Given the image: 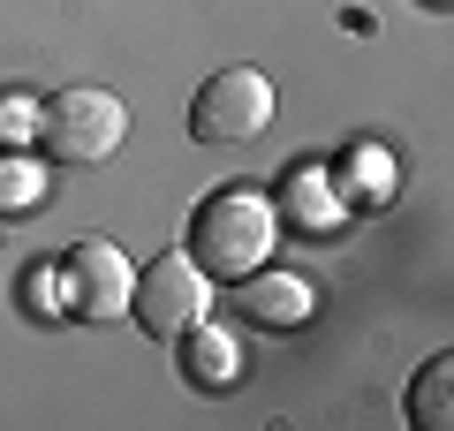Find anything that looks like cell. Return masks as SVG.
Wrapping results in <instances>:
<instances>
[{
  "label": "cell",
  "instance_id": "cell-1",
  "mask_svg": "<svg viewBox=\"0 0 454 431\" xmlns=\"http://www.w3.org/2000/svg\"><path fill=\"white\" fill-rule=\"evenodd\" d=\"M273 235H280V212L258 182H227L197 205V227H190V257L205 265V280H243L273 257Z\"/></svg>",
  "mask_w": 454,
  "mask_h": 431
},
{
  "label": "cell",
  "instance_id": "cell-2",
  "mask_svg": "<svg viewBox=\"0 0 454 431\" xmlns=\"http://www.w3.org/2000/svg\"><path fill=\"white\" fill-rule=\"evenodd\" d=\"M129 137V106L106 91V83H68L38 106V144H46L53 160H76V167H98L121 152Z\"/></svg>",
  "mask_w": 454,
  "mask_h": 431
},
{
  "label": "cell",
  "instance_id": "cell-3",
  "mask_svg": "<svg viewBox=\"0 0 454 431\" xmlns=\"http://www.w3.org/2000/svg\"><path fill=\"white\" fill-rule=\"evenodd\" d=\"M273 129V76L265 68H220L190 98V137L197 144H258Z\"/></svg>",
  "mask_w": 454,
  "mask_h": 431
},
{
  "label": "cell",
  "instance_id": "cell-4",
  "mask_svg": "<svg viewBox=\"0 0 454 431\" xmlns=\"http://www.w3.org/2000/svg\"><path fill=\"white\" fill-rule=\"evenodd\" d=\"M205 303H212V280H205V265H197L190 250L152 257V265L137 272V295H129L137 325H145L152 341H182L197 318H205Z\"/></svg>",
  "mask_w": 454,
  "mask_h": 431
},
{
  "label": "cell",
  "instance_id": "cell-5",
  "mask_svg": "<svg viewBox=\"0 0 454 431\" xmlns=\"http://www.w3.org/2000/svg\"><path fill=\"white\" fill-rule=\"evenodd\" d=\"M129 295H137V265L114 242H76V250L61 257V303L76 325H114L129 318Z\"/></svg>",
  "mask_w": 454,
  "mask_h": 431
},
{
  "label": "cell",
  "instance_id": "cell-6",
  "mask_svg": "<svg viewBox=\"0 0 454 431\" xmlns=\"http://www.w3.org/2000/svg\"><path fill=\"white\" fill-rule=\"evenodd\" d=\"M310 303H318V295H310L295 272H243V280H235V310H243L250 325H280V333H288V325L310 318Z\"/></svg>",
  "mask_w": 454,
  "mask_h": 431
},
{
  "label": "cell",
  "instance_id": "cell-7",
  "mask_svg": "<svg viewBox=\"0 0 454 431\" xmlns=\"http://www.w3.org/2000/svg\"><path fill=\"white\" fill-rule=\"evenodd\" d=\"M235 371H243V349H235V333L212 318H197L190 333H182V379L197 386V394H227L235 386Z\"/></svg>",
  "mask_w": 454,
  "mask_h": 431
},
{
  "label": "cell",
  "instance_id": "cell-8",
  "mask_svg": "<svg viewBox=\"0 0 454 431\" xmlns=\"http://www.w3.org/2000/svg\"><path fill=\"white\" fill-rule=\"evenodd\" d=\"M387 197H394V160L379 152V144H356L348 167H340V205L348 212H379Z\"/></svg>",
  "mask_w": 454,
  "mask_h": 431
},
{
  "label": "cell",
  "instance_id": "cell-9",
  "mask_svg": "<svg viewBox=\"0 0 454 431\" xmlns=\"http://www.w3.org/2000/svg\"><path fill=\"white\" fill-rule=\"evenodd\" d=\"M340 212L348 205H340V190L318 175V167H295L288 175V220L295 227H340Z\"/></svg>",
  "mask_w": 454,
  "mask_h": 431
},
{
  "label": "cell",
  "instance_id": "cell-10",
  "mask_svg": "<svg viewBox=\"0 0 454 431\" xmlns=\"http://www.w3.org/2000/svg\"><path fill=\"white\" fill-rule=\"evenodd\" d=\"M447 386H454V356H432V364L417 371V386H409V424L417 431H447V416H454Z\"/></svg>",
  "mask_w": 454,
  "mask_h": 431
},
{
  "label": "cell",
  "instance_id": "cell-11",
  "mask_svg": "<svg viewBox=\"0 0 454 431\" xmlns=\"http://www.w3.org/2000/svg\"><path fill=\"white\" fill-rule=\"evenodd\" d=\"M38 197H46V175H38L31 160H0V220L38 212Z\"/></svg>",
  "mask_w": 454,
  "mask_h": 431
},
{
  "label": "cell",
  "instance_id": "cell-12",
  "mask_svg": "<svg viewBox=\"0 0 454 431\" xmlns=\"http://www.w3.org/2000/svg\"><path fill=\"white\" fill-rule=\"evenodd\" d=\"M31 137H38V106L8 91L0 98V144H31Z\"/></svg>",
  "mask_w": 454,
  "mask_h": 431
},
{
  "label": "cell",
  "instance_id": "cell-13",
  "mask_svg": "<svg viewBox=\"0 0 454 431\" xmlns=\"http://www.w3.org/2000/svg\"><path fill=\"white\" fill-rule=\"evenodd\" d=\"M424 8H447V0H424Z\"/></svg>",
  "mask_w": 454,
  "mask_h": 431
}]
</instances>
